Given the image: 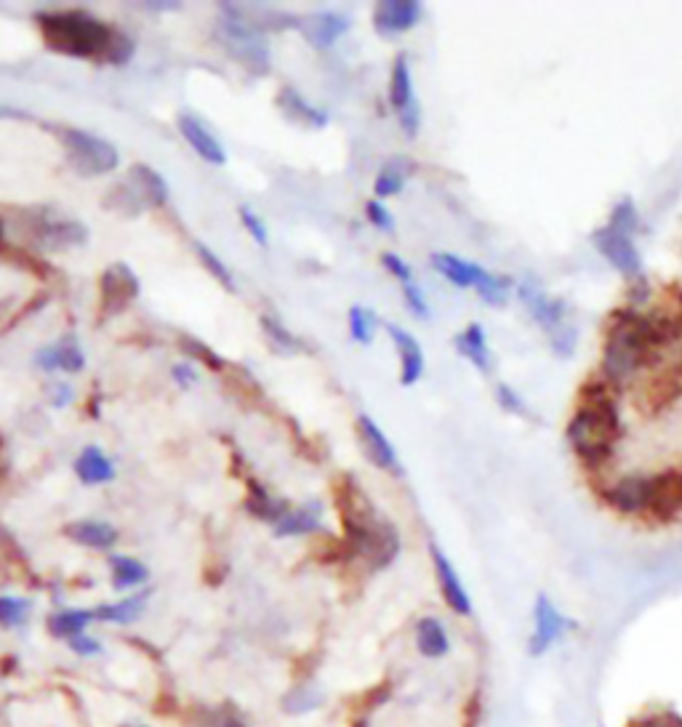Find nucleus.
Segmentation results:
<instances>
[{
	"label": "nucleus",
	"instance_id": "nucleus-1",
	"mask_svg": "<svg viewBox=\"0 0 682 727\" xmlns=\"http://www.w3.org/2000/svg\"><path fill=\"white\" fill-rule=\"evenodd\" d=\"M40 35L56 54L126 64L134 56V40L86 11H46L38 14Z\"/></svg>",
	"mask_w": 682,
	"mask_h": 727
},
{
	"label": "nucleus",
	"instance_id": "nucleus-2",
	"mask_svg": "<svg viewBox=\"0 0 682 727\" xmlns=\"http://www.w3.org/2000/svg\"><path fill=\"white\" fill-rule=\"evenodd\" d=\"M621 435H624L621 432V413L616 408H611V411L576 408L573 419L568 421V429H565L568 443L587 469H600L611 464Z\"/></svg>",
	"mask_w": 682,
	"mask_h": 727
},
{
	"label": "nucleus",
	"instance_id": "nucleus-3",
	"mask_svg": "<svg viewBox=\"0 0 682 727\" xmlns=\"http://www.w3.org/2000/svg\"><path fill=\"white\" fill-rule=\"evenodd\" d=\"M219 38H222L224 48H227L240 64H246L248 70L254 72L270 70V48H267L264 32L243 14V8L232 6V3H222Z\"/></svg>",
	"mask_w": 682,
	"mask_h": 727
},
{
	"label": "nucleus",
	"instance_id": "nucleus-4",
	"mask_svg": "<svg viewBox=\"0 0 682 727\" xmlns=\"http://www.w3.org/2000/svg\"><path fill=\"white\" fill-rule=\"evenodd\" d=\"M168 184L155 168L136 163L128 171L126 182H120L110 195H104V208L120 211L126 216H136L147 208L166 206Z\"/></svg>",
	"mask_w": 682,
	"mask_h": 727
},
{
	"label": "nucleus",
	"instance_id": "nucleus-5",
	"mask_svg": "<svg viewBox=\"0 0 682 727\" xmlns=\"http://www.w3.org/2000/svg\"><path fill=\"white\" fill-rule=\"evenodd\" d=\"M54 131L67 150V163L80 176H104L118 168V150L102 136L70 126H54Z\"/></svg>",
	"mask_w": 682,
	"mask_h": 727
},
{
	"label": "nucleus",
	"instance_id": "nucleus-6",
	"mask_svg": "<svg viewBox=\"0 0 682 727\" xmlns=\"http://www.w3.org/2000/svg\"><path fill=\"white\" fill-rule=\"evenodd\" d=\"M24 235L46 251H67L88 240V230L78 219L54 214L51 208H30L22 219Z\"/></svg>",
	"mask_w": 682,
	"mask_h": 727
},
{
	"label": "nucleus",
	"instance_id": "nucleus-7",
	"mask_svg": "<svg viewBox=\"0 0 682 727\" xmlns=\"http://www.w3.org/2000/svg\"><path fill=\"white\" fill-rule=\"evenodd\" d=\"M517 293H520V299H523L525 309L536 320V325H539L541 331H547V336H552L563 325L571 323V307H568V301L549 296L536 277H525L523 283L517 285Z\"/></svg>",
	"mask_w": 682,
	"mask_h": 727
},
{
	"label": "nucleus",
	"instance_id": "nucleus-8",
	"mask_svg": "<svg viewBox=\"0 0 682 727\" xmlns=\"http://www.w3.org/2000/svg\"><path fill=\"white\" fill-rule=\"evenodd\" d=\"M571 626L573 624L568 621V616H563V610L557 608L547 594H539L533 602V632L528 637V653L533 658L549 653L557 642L563 640Z\"/></svg>",
	"mask_w": 682,
	"mask_h": 727
},
{
	"label": "nucleus",
	"instance_id": "nucleus-9",
	"mask_svg": "<svg viewBox=\"0 0 682 727\" xmlns=\"http://www.w3.org/2000/svg\"><path fill=\"white\" fill-rule=\"evenodd\" d=\"M682 512V469H667L648 477L645 514L653 522H672Z\"/></svg>",
	"mask_w": 682,
	"mask_h": 727
},
{
	"label": "nucleus",
	"instance_id": "nucleus-10",
	"mask_svg": "<svg viewBox=\"0 0 682 727\" xmlns=\"http://www.w3.org/2000/svg\"><path fill=\"white\" fill-rule=\"evenodd\" d=\"M592 245L627 280L643 275V256L637 251L635 240L627 238V235H619V232L608 230V227H600V230L592 232Z\"/></svg>",
	"mask_w": 682,
	"mask_h": 727
},
{
	"label": "nucleus",
	"instance_id": "nucleus-11",
	"mask_svg": "<svg viewBox=\"0 0 682 727\" xmlns=\"http://www.w3.org/2000/svg\"><path fill=\"white\" fill-rule=\"evenodd\" d=\"M355 429H357V440H360V445H363L365 459L371 461L373 467L384 469V472H389V475H395V477L405 475V469H403V464H400V456H397L395 445L389 443L387 435L381 432L379 424H376L368 413H360V416H357Z\"/></svg>",
	"mask_w": 682,
	"mask_h": 727
},
{
	"label": "nucleus",
	"instance_id": "nucleus-12",
	"mask_svg": "<svg viewBox=\"0 0 682 727\" xmlns=\"http://www.w3.org/2000/svg\"><path fill=\"white\" fill-rule=\"evenodd\" d=\"M429 557H432V565H435V578L445 605H448L456 616L461 618L472 616V597H469L467 586H464L461 576L456 573V568H453V562L445 557V552L437 544H429Z\"/></svg>",
	"mask_w": 682,
	"mask_h": 727
},
{
	"label": "nucleus",
	"instance_id": "nucleus-13",
	"mask_svg": "<svg viewBox=\"0 0 682 727\" xmlns=\"http://www.w3.org/2000/svg\"><path fill=\"white\" fill-rule=\"evenodd\" d=\"M99 288H102L104 312L107 315H118V312H123L139 296V277L134 275V269L128 267V264L115 261L112 267L104 269Z\"/></svg>",
	"mask_w": 682,
	"mask_h": 727
},
{
	"label": "nucleus",
	"instance_id": "nucleus-14",
	"mask_svg": "<svg viewBox=\"0 0 682 727\" xmlns=\"http://www.w3.org/2000/svg\"><path fill=\"white\" fill-rule=\"evenodd\" d=\"M421 19V3L416 0H384L373 11V27L384 38H395L413 30Z\"/></svg>",
	"mask_w": 682,
	"mask_h": 727
},
{
	"label": "nucleus",
	"instance_id": "nucleus-15",
	"mask_svg": "<svg viewBox=\"0 0 682 727\" xmlns=\"http://www.w3.org/2000/svg\"><path fill=\"white\" fill-rule=\"evenodd\" d=\"M384 331L389 333V339L395 341L397 355H400V384L403 387H416L424 376V368H427V357H424V349L416 341V336L400 328L395 323H384Z\"/></svg>",
	"mask_w": 682,
	"mask_h": 727
},
{
	"label": "nucleus",
	"instance_id": "nucleus-16",
	"mask_svg": "<svg viewBox=\"0 0 682 727\" xmlns=\"http://www.w3.org/2000/svg\"><path fill=\"white\" fill-rule=\"evenodd\" d=\"M605 504L611 506L613 512L627 514V517H643L645 506H648V477L629 475L621 477L619 483L603 490Z\"/></svg>",
	"mask_w": 682,
	"mask_h": 727
},
{
	"label": "nucleus",
	"instance_id": "nucleus-17",
	"mask_svg": "<svg viewBox=\"0 0 682 727\" xmlns=\"http://www.w3.org/2000/svg\"><path fill=\"white\" fill-rule=\"evenodd\" d=\"M296 27L302 30L304 40L315 51H328L349 30V19L344 14H334V11H318V14L299 19Z\"/></svg>",
	"mask_w": 682,
	"mask_h": 727
},
{
	"label": "nucleus",
	"instance_id": "nucleus-18",
	"mask_svg": "<svg viewBox=\"0 0 682 727\" xmlns=\"http://www.w3.org/2000/svg\"><path fill=\"white\" fill-rule=\"evenodd\" d=\"M179 131H182L184 142L190 144L192 150L198 152L206 163H214V166L227 163V152H224L219 139L211 134V128L203 120L195 118V115H179Z\"/></svg>",
	"mask_w": 682,
	"mask_h": 727
},
{
	"label": "nucleus",
	"instance_id": "nucleus-19",
	"mask_svg": "<svg viewBox=\"0 0 682 727\" xmlns=\"http://www.w3.org/2000/svg\"><path fill=\"white\" fill-rule=\"evenodd\" d=\"M35 365L43 368V371L78 373L86 365V357H83L80 341L75 336H64L56 344H48V347L38 349L35 352Z\"/></svg>",
	"mask_w": 682,
	"mask_h": 727
},
{
	"label": "nucleus",
	"instance_id": "nucleus-20",
	"mask_svg": "<svg viewBox=\"0 0 682 727\" xmlns=\"http://www.w3.org/2000/svg\"><path fill=\"white\" fill-rule=\"evenodd\" d=\"M413 640H416V650L421 658L427 661H440L451 653V634L445 629V624L435 616H421L413 629Z\"/></svg>",
	"mask_w": 682,
	"mask_h": 727
},
{
	"label": "nucleus",
	"instance_id": "nucleus-21",
	"mask_svg": "<svg viewBox=\"0 0 682 727\" xmlns=\"http://www.w3.org/2000/svg\"><path fill=\"white\" fill-rule=\"evenodd\" d=\"M323 530V504L320 501H307V504L288 509L278 522H275V536L278 538H294V536H312Z\"/></svg>",
	"mask_w": 682,
	"mask_h": 727
},
{
	"label": "nucleus",
	"instance_id": "nucleus-22",
	"mask_svg": "<svg viewBox=\"0 0 682 727\" xmlns=\"http://www.w3.org/2000/svg\"><path fill=\"white\" fill-rule=\"evenodd\" d=\"M278 107L283 110L288 120H294L299 126L304 128H326L328 126V112L326 110H318L315 104H310L304 99L296 88L291 86H283L278 94Z\"/></svg>",
	"mask_w": 682,
	"mask_h": 727
},
{
	"label": "nucleus",
	"instance_id": "nucleus-23",
	"mask_svg": "<svg viewBox=\"0 0 682 727\" xmlns=\"http://www.w3.org/2000/svg\"><path fill=\"white\" fill-rule=\"evenodd\" d=\"M453 344H456V352H459L461 357H467L477 371L485 373V376L493 371V355L491 347H488V336H485L483 325L469 323L467 328L453 339Z\"/></svg>",
	"mask_w": 682,
	"mask_h": 727
},
{
	"label": "nucleus",
	"instance_id": "nucleus-24",
	"mask_svg": "<svg viewBox=\"0 0 682 727\" xmlns=\"http://www.w3.org/2000/svg\"><path fill=\"white\" fill-rule=\"evenodd\" d=\"M64 536L88 549H112L118 544V530L102 520H75L64 525Z\"/></svg>",
	"mask_w": 682,
	"mask_h": 727
},
{
	"label": "nucleus",
	"instance_id": "nucleus-25",
	"mask_svg": "<svg viewBox=\"0 0 682 727\" xmlns=\"http://www.w3.org/2000/svg\"><path fill=\"white\" fill-rule=\"evenodd\" d=\"M621 403V387L613 384L605 376H595V379L584 381L576 395V408H597V411H619Z\"/></svg>",
	"mask_w": 682,
	"mask_h": 727
},
{
	"label": "nucleus",
	"instance_id": "nucleus-26",
	"mask_svg": "<svg viewBox=\"0 0 682 727\" xmlns=\"http://www.w3.org/2000/svg\"><path fill=\"white\" fill-rule=\"evenodd\" d=\"M246 509L248 514H254L256 520H264V522H275L283 517V514L291 509L286 498H278L272 496L270 490L264 488L262 483H256L254 477H248V496H246Z\"/></svg>",
	"mask_w": 682,
	"mask_h": 727
},
{
	"label": "nucleus",
	"instance_id": "nucleus-27",
	"mask_svg": "<svg viewBox=\"0 0 682 727\" xmlns=\"http://www.w3.org/2000/svg\"><path fill=\"white\" fill-rule=\"evenodd\" d=\"M147 600H150V594L139 592V594H128V597H123V600L118 602H110V605H99V608L94 610V621H104V624H118V626L134 624V621H139V618L144 616Z\"/></svg>",
	"mask_w": 682,
	"mask_h": 727
},
{
	"label": "nucleus",
	"instance_id": "nucleus-28",
	"mask_svg": "<svg viewBox=\"0 0 682 727\" xmlns=\"http://www.w3.org/2000/svg\"><path fill=\"white\" fill-rule=\"evenodd\" d=\"M680 395H682V379L680 373H677V368L659 371L651 381H648V387H645V403H648V408H651L653 413L669 408Z\"/></svg>",
	"mask_w": 682,
	"mask_h": 727
},
{
	"label": "nucleus",
	"instance_id": "nucleus-29",
	"mask_svg": "<svg viewBox=\"0 0 682 727\" xmlns=\"http://www.w3.org/2000/svg\"><path fill=\"white\" fill-rule=\"evenodd\" d=\"M110 578L115 592H131L150 581V570L144 562L126 554H112L110 557Z\"/></svg>",
	"mask_w": 682,
	"mask_h": 727
},
{
	"label": "nucleus",
	"instance_id": "nucleus-30",
	"mask_svg": "<svg viewBox=\"0 0 682 727\" xmlns=\"http://www.w3.org/2000/svg\"><path fill=\"white\" fill-rule=\"evenodd\" d=\"M75 475H78L80 483L102 485L110 483L112 477H115V467H112V461L104 456L102 448L88 445V448L80 451L78 461H75Z\"/></svg>",
	"mask_w": 682,
	"mask_h": 727
},
{
	"label": "nucleus",
	"instance_id": "nucleus-31",
	"mask_svg": "<svg viewBox=\"0 0 682 727\" xmlns=\"http://www.w3.org/2000/svg\"><path fill=\"white\" fill-rule=\"evenodd\" d=\"M432 267L440 272V275L448 280L451 285H456V288H472L477 280V275H480V264H472V261L467 259H461V256H456V253H432Z\"/></svg>",
	"mask_w": 682,
	"mask_h": 727
},
{
	"label": "nucleus",
	"instance_id": "nucleus-32",
	"mask_svg": "<svg viewBox=\"0 0 682 727\" xmlns=\"http://www.w3.org/2000/svg\"><path fill=\"white\" fill-rule=\"evenodd\" d=\"M91 624H94V610L64 608L48 616V632L54 634L56 640H72L86 632Z\"/></svg>",
	"mask_w": 682,
	"mask_h": 727
},
{
	"label": "nucleus",
	"instance_id": "nucleus-33",
	"mask_svg": "<svg viewBox=\"0 0 682 727\" xmlns=\"http://www.w3.org/2000/svg\"><path fill=\"white\" fill-rule=\"evenodd\" d=\"M411 168L413 163L408 158H392L389 163H384V168H381L379 176H376V182H373V195H376V200L400 195L405 182H408Z\"/></svg>",
	"mask_w": 682,
	"mask_h": 727
},
{
	"label": "nucleus",
	"instance_id": "nucleus-34",
	"mask_svg": "<svg viewBox=\"0 0 682 727\" xmlns=\"http://www.w3.org/2000/svg\"><path fill=\"white\" fill-rule=\"evenodd\" d=\"M413 102V80H411V64L408 56L400 54L392 62V72H389V104L392 110L400 112Z\"/></svg>",
	"mask_w": 682,
	"mask_h": 727
},
{
	"label": "nucleus",
	"instance_id": "nucleus-35",
	"mask_svg": "<svg viewBox=\"0 0 682 727\" xmlns=\"http://www.w3.org/2000/svg\"><path fill=\"white\" fill-rule=\"evenodd\" d=\"M512 285H515L512 277L493 275L488 269H480V275H477L472 288L480 293V299H483L485 304H491V307H504L509 299V291H512Z\"/></svg>",
	"mask_w": 682,
	"mask_h": 727
},
{
	"label": "nucleus",
	"instance_id": "nucleus-36",
	"mask_svg": "<svg viewBox=\"0 0 682 727\" xmlns=\"http://www.w3.org/2000/svg\"><path fill=\"white\" fill-rule=\"evenodd\" d=\"M262 331H264V336L270 339L272 349H275V352H280V355H299V352L304 349L302 341L296 339L294 333L288 331L286 325L280 323L278 317L264 315L262 317Z\"/></svg>",
	"mask_w": 682,
	"mask_h": 727
},
{
	"label": "nucleus",
	"instance_id": "nucleus-37",
	"mask_svg": "<svg viewBox=\"0 0 682 727\" xmlns=\"http://www.w3.org/2000/svg\"><path fill=\"white\" fill-rule=\"evenodd\" d=\"M320 706H323V693L315 685H296L283 696V712L294 714V717L315 712Z\"/></svg>",
	"mask_w": 682,
	"mask_h": 727
},
{
	"label": "nucleus",
	"instance_id": "nucleus-38",
	"mask_svg": "<svg viewBox=\"0 0 682 727\" xmlns=\"http://www.w3.org/2000/svg\"><path fill=\"white\" fill-rule=\"evenodd\" d=\"M608 230L619 232V235H627V238H635L637 230H640V211H637L635 200L632 198H621L611 211V219L605 224Z\"/></svg>",
	"mask_w": 682,
	"mask_h": 727
},
{
	"label": "nucleus",
	"instance_id": "nucleus-39",
	"mask_svg": "<svg viewBox=\"0 0 682 727\" xmlns=\"http://www.w3.org/2000/svg\"><path fill=\"white\" fill-rule=\"evenodd\" d=\"M376 328H379V317H376V312H371L368 307H360V304H355V307L349 309V336H352V341L368 347L373 341V336H376Z\"/></svg>",
	"mask_w": 682,
	"mask_h": 727
},
{
	"label": "nucleus",
	"instance_id": "nucleus-40",
	"mask_svg": "<svg viewBox=\"0 0 682 727\" xmlns=\"http://www.w3.org/2000/svg\"><path fill=\"white\" fill-rule=\"evenodd\" d=\"M32 602L27 597H11L3 594L0 597V626L3 629H19L30 621Z\"/></svg>",
	"mask_w": 682,
	"mask_h": 727
},
{
	"label": "nucleus",
	"instance_id": "nucleus-41",
	"mask_svg": "<svg viewBox=\"0 0 682 727\" xmlns=\"http://www.w3.org/2000/svg\"><path fill=\"white\" fill-rule=\"evenodd\" d=\"M192 248H195V253H198L200 264H203V267H206L208 272L214 275L216 283H222L227 291H235V277H232L230 267H227V264H224V261L219 259V256H216V253L211 251L206 243L195 240V243H192Z\"/></svg>",
	"mask_w": 682,
	"mask_h": 727
},
{
	"label": "nucleus",
	"instance_id": "nucleus-42",
	"mask_svg": "<svg viewBox=\"0 0 682 727\" xmlns=\"http://www.w3.org/2000/svg\"><path fill=\"white\" fill-rule=\"evenodd\" d=\"M182 349H184V355H190L192 360H198V363L208 365L211 371H227L230 365H227V360H222V357L216 355L214 349L208 347V344H203L200 339H195V336H182Z\"/></svg>",
	"mask_w": 682,
	"mask_h": 727
},
{
	"label": "nucleus",
	"instance_id": "nucleus-43",
	"mask_svg": "<svg viewBox=\"0 0 682 727\" xmlns=\"http://www.w3.org/2000/svg\"><path fill=\"white\" fill-rule=\"evenodd\" d=\"M230 384L235 387L232 392H235L240 400H246L248 405H256V403H262V400H264L262 384H259V381L251 376V373L243 371V368H235V371H232Z\"/></svg>",
	"mask_w": 682,
	"mask_h": 727
},
{
	"label": "nucleus",
	"instance_id": "nucleus-44",
	"mask_svg": "<svg viewBox=\"0 0 682 727\" xmlns=\"http://www.w3.org/2000/svg\"><path fill=\"white\" fill-rule=\"evenodd\" d=\"M400 288H403L405 309H408L416 320H427L429 317L427 296H424V291H421L419 285H416V280H408V283H403Z\"/></svg>",
	"mask_w": 682,
	"mask_h": 727
},
{
	"label": "nucleus",
	"instance_id": "nucleus-45",
	"mask_svg": "<svg viewBox=\"0 0 682 727\" xmlns=\"http://www.w3.org/2000/svg\"><path fill=\"white\" fill-rule=\"evenodd\" d=\"M549 344H552V352H555L557 357H573L576 344H579V328L573 323L563 325L560 331H555L549 336Z\"/></svg>",
	"mask_w": 682,
	"mask_h": 727
},
{
	"label": "nucleus",
	"instance_id": "nucleus-46",
	"mask_svg": "<svg viewBox=\"0 0 682 727\" xmlns=\"http://www.w3.org/2000/svg\"><path fill=\"white\" fill-rule=\"evenodd\" d=\"M493 395H496V403L501 405V411L512 413V416H531V413H528V405L523 403V397L517 395L509 384H499Z\"/></svg>",
	"mask_w": 682,
	"mask_h": 727
},
{
	"label": "nucleus",
	"instance_id": "nucleus-47",
	"mask_svg": "<svg viewBox=\"0 0 682 727\" xmlns=\"http://www.w3.org/2000/svg\"><path fill=\"white\" fill-rule=\"evenodd\" d=\"M365 219L376 227V230L381 232H392L395 230V216L389 214V208L381 203V200H368L365 203Z\"/></svg>",
	"mask_w": 682,
	"mask_h": 727
},
{
	"label": "nucleus",
	"instance_id": "nucleus-48",
	"mask_svg": "<svg viewBox=\"0 0 682 727\" xmlns=\"http://www.w3.org/2000/svg\"><path fill=\"white\" fill-rule=\"evenodd\" d=\"M648 301H651V283H648V277L640 275L627 280V307L640 309Z\"/></svg>",
	"mask_w": 682,
	"mask_h": 727
},
{
	"label": "nucleus",
	"instance_id": "nucleus-49",
	"mask_svg": "<svg viewBox=\"0 0 682 727\" xmlns=\"http://www.w3.org/2000/svg\"><path fill=\"white\" fill-rule=\"evenodd\" d=\"M397 120H400V128H403L405 139H416L421 131V107L419 102L413 99L405 110L397 112Z\"/></svg>",
	"mask_w": 682,
	"mask_h": 727
},
{
	"label": "nucleus",
	"instance_id": "nucleus-50",
	"mask_svg": "<svg viewBox=\"0 0 682 727\" xmlns=\"http://www.w3.org/2000/svg\"><path fill=\"white\" fill-rule=\"evenodd\" d=\"M67 642H70L72 653L80 658H96L104 653L102 642L96 640L94 634H88V632L78 634V637H72V640H67Z\"/></svg>",
	"mask_w": 682,
	"mask_h": 727
},
{
	"label": "nucleus",
	"instance_id": "nucleus-51",
	"mask_svg": "<svg viewBox=\"0 0 682 727\" xmlns=\"http://www.w3.org/2000/svg\"><path fill=\"white\" fill-rule=\"evenodd\" d=\"M238 214H240V222H243V227H246L248 235H251V238H254L259 245H267L270 235H267V227H264L262 219H259V216H256L248 206H240Z\"/></svg>",
	"mask_w": 682,
	"mask_h": 727
},
{
	"label": "nucleus",
	"instance_id": "nucleus-52",
	"mask_svg": "<svg viewBox=\"0 0 682 727\" xmlns=\"http://www.w3.org/2000/svg\"><path fill=\"white\" fill-rule=\"evenodd\" d=\"M381 264H384V269H387L389 275H395V280H400V285L408 283V280H413V272L411 267H408V261H403L397 253L387 251V253H381Z\"/></svg>",
	"mask_w": 682,
	"mask_h": 727
},
{
	"label": "nucleus",
	"instance_id": "nucleus-53",
	"mask_svg": "<svg viewBox=\"0 0 682 727\" xmlns=\"http://www.w3.org/2000/svg\"><path fill=\"white\" fill-rule=\"evenodd\" d=\"M211 727H248L246 720L240 717L235 709H219V712H214V717H211Z\"/></svg>",
	"mask_w": 682,
	"mask_h": 727
},
{
	"label": "nucleus",
	"instance_id": "nucleus-54",
	"mask_svg": "<svg viewBox=\"0 0 682 727\" xmlns=\"http://www.w3.org/2000/svg\"><path fill=\"white\" fill-rule=\"evenodd\" d=\"M637 727H682V720H677L675 714H661V717H648Z\"/></svg>",
	"mask_w": 682,
	"mask_h": 727
},
{
	"label": "nucleus",
	"instance_id": "nucleus-55",
	"mask_svg": "<svg viewBox=\"0 0 682 727\" xmlns=\"http://www.w3.org/2000/svg\"><path fill=\"white\" fill-rule=\"evenodd\" d=\"M174 379L179 381V384H182L184 389H187V387H192L195 381H198V373L192 371L190 365H176V368H174Z\"/></svg>",
	"mask_w": 682,
	"mask_h": 727
},
{
	"label": "nucleus",
	"instance_id": "nucleus-56",
	"mask_svg": "<svg viewBox=\"0 0 682 727\" xmlns=\"http://www.w3.org/2000/svg\"><path fill=\"white\" fill-rule=\"evenodd\" d=\"M54 389H56V397H54V405H56V408H62L64 403H70V400H72L70 387H54Z\"/></svg>",
	"mask_w": 682,
	"mask_h": 727
},
{
	"label": "nucleus",
	"instance_id": "nucleus-57",
	"mask_svg": "<svg viewBox=\"0 0 682 727\" xmlns=\"http://www.w3.org/2000/svg\"><path fill=\"white\" fill-rule=\"evenodd\" d=\"M0 118H16V120H22V118H27V112L8 110V107H0Z\"/></svg>",
	"mask_w": 682,
	"mask_h": 727
},
{
	"label": "nucleus",
	"instance_id": "nucleus-58",
	"mask_svg": "<svg viewBox=\"0 0 682 727\" xmlns=\"http://www.w3.org/2000/svg\"><path fill=\"white\" fill-rule=\"evenodd\" d=\"M675 368H677V373H680V379H682V360H680V363L675 365Z\"/></svg>",
	"mask_w": 682,
	"mask_h": 727
},
{
	"label": "nucleus",
	"instance_id": "nucleus-59",
	"mask_svg": "<svg viewBox=\"0 0 682 727\" xmlns=\"http://www.w3.org/2000/svg\"><path fill=\"white\" fill-rule=\"evenodd\" d=\"M123 727H147V725H123Z\"/></svg>",
	"mask_w": 682,
	"mask_h": 727
}]
</instances>
